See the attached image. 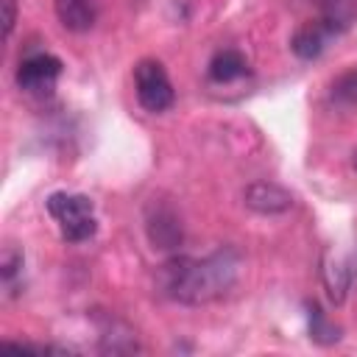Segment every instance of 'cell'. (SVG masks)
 Here are the masks:
<instances>
[{
	"instance_id": "obj_1",
	"label": "cell",
	"mask_w": 357,
	"mask_h": 357,
	"mask_svg": "<svg viewBox=\"0 0 357 357\" xmlns=\"http://www.w3.org/2000/svg\"><path fill=\"white\" fill-rule=\"evenodd\" d=\"M240 273V254L234 248H218L215 254L195 257H170L159 268V287L165 296L181 304H209L223 298Z\"/></svg>"
},
{
	"instance_id": "obj_2",
	"label": "cell",
	"mask_w": 357,
	"mask_h": 357,
	"mask_svg": "<svg viewBox=\"0 0 357 357\" xmlns=\"http://www.w3.org/2000/svg\"><path fill=\"white\" fill-rule=\"evenodd\" d=\"M50 218L59 223V231L67 243H84L98 231L95 209L86 195H73V192H53L45 201Z\"/></svg>"
},
{
	"instance_id": "obj_3",
	"label": "cell",
	"mask_w": 357,
	"mask_h": 357,
	"mask_svg": "<svg viewBox=\"0 0 357 357\" xmlns=\"http://www.w3.org/2000/svg\"><path fill=\"white\" fill-rule=\"evenodd\" d=\"M134 89H137V100L145 112H167L176 100L173 84L167 78V70L162 67V61L156 59H142L134 67Z\"/></svg>"
},
{
	"instance_id": "obj_4",
	"label": "cell",
	"mask_w": 357,
	"mask_h": 357,
	"mask_svg": "<svg viewBox=\"0 0 357 357\" xmlns=\"http://www.w3.org/2000/svg\"><path fill=\"white\" fill-rule=\"evenodd\" d=\"M61 75V61L50 53H31L17 67V86L31 95H50Z\"/></svg>"
},
{
	"instance_id": "obj_5",
	"label": "cell",
	"mask_w": 357,
	"mask_h": 357,
	"mask_svg": "<svg viewBox=\"0 0 357 357\" xmlns=\"http://www.w3.org/2000/svg\"><path fill=\"white\" fill-rule=\"evenodd\" d=\"M245 198V206L259 212V215H279V212H287L293 206V195L279 187V184H271V181H254L245 187L243 192Z\"/></svg>"
},
{
	"instance_id": "obj_6",
	"label": "cell",
	"mask_w": 357,
	"mask_h": 357,
	"mask_svg": "<svg viewBox=\"0 0 357 357\" xmlns=\"http://www.w3.org/2000/svg\"><path fill=\"white\" fill-rule=\"evenodd\" d=\"M335 33L321 22V20H312V22H304L301 28H296L293 39H290V47L298 59H318L326 47V42L332 39Z\"/></svg>"
},
{
	"instance_id": "obj_7",
	"label": "cell",
	"mask_w": 357,
	"mask_h": 357,
	"mask_svg": "<svg viewBox=\"0 0 357 357\" xmlns=\"http://www.w3.org/2000/svg\"><path fill=\"white\" fill-rule=\"evenodd\" d=\"M56 17L67 31L84 33L98 20V3L95 0H56Z\"/></svg>"
},
{
	"instance_id": "obj_8",
	"label": "cell",
	"mask_w": 357,
	"mask_h": 357,
	"mask_svg": "<svg viewBox=\"0 0 357 357\" xmlns=\"http://www.w3.org/2000/svg\"><path fill=\"white\" fill-rule=\"evenodd\" d=\"M248 73V61L243 53L237 50H220L215 53V59L209 61V78L218 81V84H229V81H237Z\"/></svg>"
},
{
	"instance_id": "obj_9",
	"label": "cell",
	"mask_w": 357,
	"mask_h": 357,
	"mask_svg": "<svg viewBox=\"0 0 357 357\" xmlns=\"http://www.w3.org/2000/svg\"><path fill=\"white\" fill-rule=\"evenodd\" d=\"M321 6V22L332 31L340 33L351 25V20L357 17V0H318Z\"/></svg>"
},
{
	"instance_id": "obj_10",
	"label": "cell",
	"mask_w": 357,
	"mask_h": 357,
	"mask_svg": "<svg viewBox=\"0 0 357 357\" xmlns=\"http://www.w3.org/2000/svg\"><path fill=\"white\" fill-rule=\"evenodd\" d=\"M151 220H153V223H159V231H151V240H153L159 248H173V245L181 240L178 220H176L170 212H156Z\"/></svg>"
},
{
	"instance_id": "obj_11",
	"label": "cell",
	"mask_w": 357,
	"mask_h": 357,
	"mask_svg": "<svg viewBox=\"0 0 357 357\" xmlns=\"http://www.w3.org/2000/svg\"><path fill=\"white\" fill-rule=\"evenodd\" d=\"M332 100L343 106H357V67L337 75L332 84Z\"/></svg>"
},
{
	"instance_id": "obj_12",
	"label": "cell",
	"mask_w": 357,
	"mask_h": 357,
	"mask_svg": "<svg viewBox=\"0 0 357 357\" xmlns=\"http://www.w3.org/2000/svg\"><path fill=\"white\" fill-rule=\"evenodd\" d=\"M310 332H312V337L321 340V343H332V340H337V329L329 326V324L324 321V315H321V310H318L315 304H312V310H310Z\"/></svg>"
},
{
	"instance_id": "obj_13",
	"label": "cell",
	"mask_w": 357,
	"mask_h": 357,
	"mask_svg": "<svg viewBox=\"0 0 357 357\" xmlns=\"http://www.w3.org/2000/svg\"><path fill=\"white\" fill-rule=\"evenodd\" d=\"M14 20H17V0H3V33H6V39L11 36Z\"/></svg>"
},
{
	"instance_id": "obj_14",
	"label": "cell",
	"mask_w": 357,
	"mask_h": 357,
	"mask_svg": "<svg viewBox=\"0 0 357 357\" xmlns=\"http://www.w3.org/2000/svg\"><path fill=\"white\" fill-rule=\"evenodd\" d=\"M17 268H22V254H6V259H3V279H6V284L14 279Z\"/></svg>"
},
{
	"instance_id": "obj_15",
	"label": "cell",
	"mask_w": 357,
	"mask_h": 357,
	"mask_svg": "<svg viewBox=\"0 0 357 357\" xmlns=\"http://www.w3.org/2000/svg\"><path fill=\"white\" fill-rule=\"evenodd\" d=\"M351 167H354V170H357V148H354V151H351Z\"/></svg>"
}]
</instances>
